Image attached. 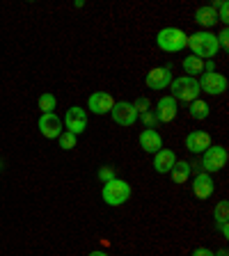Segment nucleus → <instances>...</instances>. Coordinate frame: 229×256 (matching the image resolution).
<instances>
[{
	"mask_svg": "<svg viewBox=\"0 0 229 256\" xmlns=\"http://www.w3.org/2000/svg\"><path fill=\"white\" fill-rule=\"evenodd\" d=\"M140 146H142L144 154H156V151L163 149V138L156 128H144L142 133H140Z\"/></svg>",
	"mask_w": 229,
	"mask_h": 256,
	"instance_id": "15",
	"label": "nucleus"
},
{
	"mask_svg": "<svg viewBox=\"0 0 229 256\" xmlns=\"http://www.w3.org/2000/svg\"><path fill=\"white\" fill-rule=\"evenodd\" d=\"M37 126H39V133H42L46 140H58L60 135H62V130H64L62 119H60L55 112L42 114V117H39V122H37Z\"/></svg>",
	"mask_w": 229,
	"mask_h": 256,
	"instance_id": "10",
	"label": "nucleus"
},
{
	"mask_svg": "<svg viewBox=\"0 0 229 256\" xmlns=\"http://www.w3.org/2000/svg\"><path fill=\"white\" fill-rule=\"evenodd\" d=\"M176 162V154L172 149H160L154 154V172L156 174H170Z\"/></svg>",
	"mask_w": 229,
	"mask_h": 256,
	"instance_id": "16",
	"label": "nucleus"
},
{
	"mask_svg": "<svg viewBox=\"0 0 229 256\" xmlns=\"http://www.w3.org/2000/svg\"><path fill=\"white\" fill-rule=\"evenodd\" d=\"M176 112H179V103L172 98V96H160L158 101H156V119L158 124H170L176 119Z\"/></svg>",
	"mask_w": 229,
	"mask_h": 256,
	"instance_id": "11",
	"label": "nucleus"
},
{
	"mask_svg": "<svg viewBox=\"0 0 229 256\" xmlns=\"http://www.w3.org/2000/svg\"><path fill=\"white\" fill-rule=\"evenodd\" d=\"M197 85H199V92H204V94L208 96H220L227 92V78H224L222 74H218V71H213V74H202L197 78Z\"/></svg>",
	"mask_w": 229,
	"mask_h": 256,
	"instance_id": "6",
	"label": "nucleus"
},
{
	"mask_svg": "<svg viewBox=\"0 0 229 256\" xmlns=\"http://www.w3.org/2000/svg\"><path fill=\"white\" fill-rule=\"evenodd\" d=\"M215 256H229V254H227V250H218L215 252Z\"/></svg>",
	"mask_w": 229,
	"mask_h": 256,
	"instance_id": "33",
	"label": "nucleus"
},
{
	"mask_svg": "<svg viewBox=\"0 0 229 256\" xmlns=\"http://www.w3.org/2000/svg\"><path fill=\"white\" fill-rule=\"evenodd\" d=\"M87 256H110L108 252H103V250H94V252H90Z\"/></svg>",
	"mask_w": 229,
	"mask_h": 256,
	"instance_id": "32",
	"label": "nucleus"
},
{
	"mask_svg": "<svg viewBox=\"0 0 229 256\" xmlns=\"http://www.w3.org/2000/svg\"><path fill=\"white\" fill-rule=\"evenodd\" d=\"M131 194H133V188H131L128 181H124V178H112V181L103 183V188H101V199L112 208L124 206L131 199Z\"/></svg>",
	"mask_w": 229,
	"mask_h": 256,
	"instance_id": "2",
	"label": "nucleus"
},
{
	"mask_svg": "<svg viewBox=\"0 0 229 256\" xmlns=\"http://www.w3.org/2000/svg\"><path fill=\"white\" fill-rule=\"evenodd\" d=\"M190 174H192V165L188 162V160H176L174 162V167L170 170V176H172V183H186L188 178H190Z\"/></svg>",
	"mask_w": 229,
	"mask_h": 256,
	"instance_id": "17",
	"label": "nucleus"
},
{
	"mask_svg": "<svg viewBox=\"0 0 229 256\" xmlns=\"http://www.w3.org/2000/svg\"><path fill=\"white\" fill-rule=\"evenodd\" d=\"M112 106H115V98L108 92H92L90 98H87V108L94 114H106L112 110Z\"/></svg>",
	"mask_w": 229,
	"mask_h": 256,
	"instance_id": "14",
	"label": "nucleus"
},
{
	"mask_svg": "<svg viewBox=\"0 0 229 256\" xmlns=\"http://www.w3.org/2000/svg\"><path fill=\"white\" fill-rule=\"evenodd\" d=\"M133 108H135V112H138V114H142V112H147L151 108V101L147 98V96H140V98H135V101H133Z\"/></svg>",
	"mask_w": 229,
	"mask_h": 256,
	"instance_id": "27",
	"label": "nucleus"
},
{
	"mask_svg": "<svg viewBox=\"0 0 229 256\" xmlns=\"http://www.w3.org/2000/svg\"><path fill=\"white\" fill-rule=\"evenodd\" d=\"M215 10V14H218V21L222 23V26H227L229 23V5H227V0H215L213 5H211Z\"/></svg>",
	"mask_w": 229,
	"mask_h": 256,
	"instance_id": "23",
	"label": "nucleus"
},
{
	"mask_svg": "<svg viewBox=\"0 0 229 256\" xmlns=\"http://www.w3.org/2000/svg\"><path fill=\"white\" fill-rule=\"evenodd\" d=\"M188 112H190L192 119L204 122V119H208V114H211V106H208L206 101H202V98H195L192 103H188Z\"/></svg>",
	"mask_w": 229,
	"mask_h": 256,
	"instance_id": "20",
	"label": "nucleus"
},
{
	"mask_svg": "<svg viewBox=\"0 0 229 256\" xmlns=\"http://www.w3.org/2000/svg\"><path fill=\"white\" fill-rule=\"evenodd\" d=\"M218 229H220V234H222V236H224V238H227V236H229V224H227V222L218 224Z\"/></svg>",
	"mask_w": 229,
	"mask_h": 256,
	"instance_id": "31",
	"label": "nucleus"
},
{
	"mask_svg": "<svg viewBox=\"0 0 229 256\" xmlns=\"http://www.w3.org/2000/svg\"><path fill=\"white\" fill-rule=\"evenodd\" d=\"M213 71H215L213 60H204V74H213Z\"/></svg>",
	"mask_w": 229,
	"mask_h": 256,
	"instance_id": "30",
	"label": "nucleus"
},
{
	"mask_svg": "<svg viewBox=\"0 0 229 256\" xmlns=\"http://www.w3.org/2000/svg\"><path fill=\"white\" fill-rule=\"evenodd\" d=\"M195 21H197V26H202V28H213L215 23H218V14H215V10L211 5H204V7H197Z\"/></svg>",
	"mask_w": 229,
	"mask_h": 256,
	"instance_id": "18",
	"label": "nucleus"
},
{
	"mask_svg": "<svg viewBox=\"0 0 229 256\" xmlns=\"http://www.w3.org/2000/svg\"><path fill=\"white\" fill-rule=\"evenodd\" d=\"M181 66H183V71H186V76H190V78H199V76L204 74V60L195 58V55L183 58Z\"/></svg>",
	"mask_w": 229,
	"mask_h": 256,
	"instance_id": "19",
	"label": "nucleus"
},
{
	"mask_svg": "<svg viewBox=\"0 0 229 256\" xmlns=\"http://www.w3.org/2000/svg\"><path fill=\"white\" fill-rule=\"evenodd\" d=\"M190 256H215V252L208 250V247H197V250H192Z\"/></svg>",
	"mask_w": 229,
	"mask_h": 256,
	"instance_id": "29",
	"label": "nucleus"
},
{
	"mask_svg": "<svg viewBox=\"0 0 229 256\" xmlns=\"http://www.w3.org/2000/svg\"><path fill=\"white\" fill-rule=\"evenodd\" d=\"M215 192V181L213 176L206 174V172H202V174H197L195 178H192V194L197 199H208L213 197Z\"/></svg>",
	"mask_w": 229,
	"mask_h": 256,
	"instance_id": "13",
	"label": "nucleus"
},
{
	"mask_svg": "<svg viewBox=\"0 0 229 256\" xmlns=\"http://www.w3.org/2000/svg\"><path fill=\"white\" fill-rule=\"evenodd\" d=\"M62 124H64V130H69V133H74V135L85 133L87 130V110H83L80 106H71L69 110H67V114H64Z\"/></svg>",
	"mask_w": 229,
	"mask_h": 256,
	"instance_id": "7",
	"label": "nucleus"
},
{
	"mask_svg": "<svg viewBox=\"0 0 229 256\" xmlns=\"http://www.w3.org/2000/svg\"><path fill=\"white\" fill-rule=\"evenodd\" d=\"M110 114H112V122L119 124V126H133L138 122V112H135L131 101H115Z\"/></svg>",
	"mask_w": 229,
	"mask_h": 256,
	"instance_id": "8",
	"label": "nucleus"
},
{
	"mask_svg": "<svg viewBox=\"0 0 229 256\" xmlns=\"http://www.w3.org/2000/svg\"><path fill=\"white\" fill-rule=\"evenodd\" d=\"M58 144H60V149L62 151H71L78 146V135L69 133V130H62V135L58 138Z\"/></svg>",
	"mask_w": 229,
	"mask_h": 256,
	"instance_id": "22",
	"label": "nucleus"
},
{
	"mask_svg": "<svg viewBox=\"0 0 229 256\" xmlns=\"http://www.w3.org/2000/svg\"><path fill=\"white\" fill-rule=\"evenodd\" d=\"M213 220H215V224H222L229 220V204L227 202H218V206H215V210H213Z\"/></svg>",
	"mask_w": 229,
	"mask_h": 256,
	"instance_id": "24",
	"label": "nucleus"
},
{
	"mask_svg": "<svg viewBox=\"0 0 229 256\" xmlns=\"http://www.w3.org/2000/svg\"><path fill=\"white\" fill-rule=\"evenodd\" d=\"M170 90H172V98L176 103H192L195 98H199V85H197V78H190V76H181V78H172L170 82Z\"/></svg>",
	"mask_w": 229,
	"mask_h": 256,
	"instance_id": "3",
	"label": "nucleus"
},
{
	"mask_svg": "<svg viewBox=\"0 0 229 256\" xmlns=\"http://www.w3.org/2000/svg\"><path fill=\"white\" fill-rule=\"evenodd\" d=\"M96 176H99V181L101 183H108V181H112V178H117V172H115V167L103 165L101 170L96 172Z\"/></svg>",
	"mask_w": 229,
	"mask_h": 256,
	"instance_id": "25",
	"label": "nucleus"
},
{
	"mask_svg": "<svg viewBox=\"0 0 229 256\" xmlns=\"http://www.w3.org/2000/svg\"><path fill=\"white\" fill-rule=\"evenodd\" d=\"M218 37V46H220V50H227L229 48V32H227V28H222V30L215 34Z\"/></svg>",
	"mask_w": 229,
	"mask_h": 256,
	"instance_id": "28",
	"label": "nucleus"
},
{
	"mask_svg": "<svg viewBox=\"0 0 229 256\" xmlns=\"http://www.w3.org/2000/svg\"><path fill=\"white\" fill-rule=\"evenodd\" d=\"M227 149L220 146V144H211L206 151L202 154V160H199V167H202L206 174H213V172H220L224 165H227Z\"/></svg>",
	"mask_w": 229,
	"mask_h": 256,
	"instance_id": "5",
	"label": "nucleus"
},
{
	"mask_svg": "<svg viewBox=\"0 0 229 256\" xmlns=\"http://www.w3.org/2000/svg\"><path fill=\"white\" fill-rule=\"evenodd\" d=\"M188 48L192 50V55L199 60H213L215 55L220 53V46H218V37H215L213 32L208 30H199L195 34L188 37Z\"/></svg>",
	"mask_w": 229,
	"mask_h": 256,
	"instance_id": "1",
	"label": "nucleus"
},
{
	"mask_svg": "<svg viewBox=\"0 0 229 256\" xmlns=\"http://www.w3.org/2000/svg\"><path fill=\"white\" fill-rule=\"evenodd\" d=\"M188 44V34L181 30V28H163V30L156 34V46L165 53H179L183 50Z\"/></svg>",
	"mask_w": 229,
	"mask_h": 256,
	"instance_id": "4",
	"label": "nucleus"
},
{
	"mask_svg": "<svg viewBox=\"0 0 229 256\" xmlns=\"http://www.w3.org/2000/svg\"><path fill=\"white\" fill-rule=\"evenodd\" d=\"M211 135L206 130H192V133L186 135V149L190 151L192 156H202L204 151L211 146Z\"/></svg>",
	"mask_w": 229,
	"mask_h": 256,
	"instance_id": "12",
	"label": "nucleus"
},
{
	"mask_svg": "<svg viewBox=\"0 0 229 256\" xmlns=\"http://www.w3.org/2000/svg\"><path fill=\"white\" fill-rule=\"evenodd\" d=\"M37 106H39V110H42V114H48V112H53L55 108H58V98H55L51 92H44V94H39Z\"/></svg>",
	"mask_w": 229,
	"mask_h": 256,
	"instance_id": "21",
	"label": "nucleus"
},
{
	"mask_svg": "<svg viewBox=\"0 0 229 256\" xmlns=\"http://www.w3.org/2000/svg\"><path fill=\"white\" fill-rule=\"evenodd\" d=\"M172 78H174V76H172L170 66H156V69H151L149 74L144 76V85L154 92H163L165 87H170Z\"/></svg>",
	"mask_w": 229,
	"mask_h": 256,
	"instance_id": "9",
	"label": "nucleus"
},
{
	"mask_svg": "<svg viewBox=\"0 0 229 256\" xmlns=\"http://www.w3.org/2000/svg\"><path fill=\"white\" fill-rule=\"evenodd\" d=\"M0 170H3V160H0Z\"/></svg>",
	"mask_w": 229,
	"mask_h": 256,
	"instance_id": "34",
	"label": "nucleus"
},
{
	"mask_svg": "<svg viewBox=\"0 0 229 256\" xmlns=\"http://www.w3.org/2000/svg\"><path fill=\"white\" fill-rule=\"evenodd\" d=\"M138 119H142L144 128H156L158 126V119H156L154 110H147V112H142V114H138Z\"/></svg>",
	"mask_w": 229,
	"mask_h": 256,
	"instance_id": "26",
	"label": "nucleus"
}]
</instances>
